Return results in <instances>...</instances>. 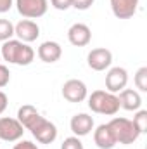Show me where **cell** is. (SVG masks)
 Instances as JSON below:
<instances>
[{
    "label": "cell",
    "mask_w": 147,
    "mask_h": 149,
    "mask_svg": "<svg viewBox=\"0 0 147 149\" xmlns=\"http://www.w3.org/2000/svg\"><path fill=\"white\" fill-rule=\"evenodd\" d=\"M94 142L99 149H112L116 146V139L107 123H102L94 130Z\"/></svg>",
    "instance_id": "2e32d148"
},
{
    "label": "cell",
    "mask_w": 147,
    "mask_h": 149,
    "mask_svg": "<svg viewBox=\"0 0 147 149\" xmlns=\"http://www.w3.org/2000/svg\"><path fill=\"white\" fill-rule=\"evenodd\" d=\"M133 81H135V87L140 92H147V66H142V68L137 70Z\"/></svg>",
    "instance_id": "ffe728a7"
},
{
    "label": "cell",
    "mask_w": 147,
    "mask_h": 149,
    "mask_svg": "<svg viewBox=\"0 0 147 149\" xmlns=\"http://www.w3.org/2000/svg\"><path fill=\"white\" fill-rule=\"evenodd\" d=\"M12 149H38V146L35 142H31V141H17V144H14V148Z\"/></svg>",
    "instance_id": "d4e9b609"
},
{
    "label": "cell",
    "mask_w": 147,
    "mask_h": 149,
    "mask_svg": "<svg viewBox=\"0 0 147 149\" xmlns=\"http://www.w3.org/2000/svg\"><path fill=\"white\" fill-rule=\"evenodd\" d=\"M61 149H85V148H83V142L80 141V137L73 135V137H68V139L62 141Z\"/></svg>",
    "instance_id": "44dd1931"
},
{
    "label": "cell",
    "mask_w": 147,
    "mask_h": 149,
    "mask_svg": "<svg viewBox=\"0 0 147 149\" xmlns=\"http://www.w3.org/2000/svg\"><path fill=\"white\" fill-rule=\"evenodd\" d=\"M30 132L40 144H52L57 139V127L52 121H49L47 118H43V116L35 123V127Z\"/></svg>",
    "instance_id": "8992f818"
},
{
    "label": "cell",
    "mask_w": 147,
    "mask_h": 149,
    "mask_svg": "<svg viewBox=\"0 0 147 149\" xmlns=\"http://www.w3.org/2000/svg\"><path fill=\"white\" fill-rule=\"evenodd\" d=\"M50 3L57 10H68L73 5V0H50Z\"/></svg>",
    "instance_id": "603a6c76"
},
{
    "label": "cell",
    "mask_w": 147,
    "mask_h": 149,
    "mask_svg": "<svg viewBox=\"0 0 147 149\" xmlns=\"http://www.w3.org/2000/svg\"><path fill=\"white\" fill-rule=\"evenodd\" d=\"M128 83V71L121 66H114L109 68V71L106 74V88L111 94H119L123 88H126Z\"/></svg>",
    "instance_id": "9c48e42d"
},
{
    "label": "cell",
    "mask_w": 147,
    "mask_h": 149,
    "mask_svg": "<svg viewBox=\"0 0 147 149\" xmlns=\"http://www.w3.org/2000/svg\"><path fill=\"white\" fill-rule=\"evenodd\" d=\"M107 125H109V128L112 130V135L116 139V144H125V146L133 144L139 139V135H140L139 130H137V127L133 125V121L128 120V118L114 116Z\"/></svg>",
    "instance_id": "3957f363"
},
{
    "label": "cell",
    "mask_w": 147,
    "mask_h": 149,
    "mask_svg": "<svg viewBox=\"0 0 147 149\" xmlns=\"http://www.w3.org/2000/svg\"><path fill=\"white\" fill-rule=\"evenodd\" d=\"M7 104H9V97L5 95V92L0 90V116H2V113L7 109Z\"/></svg>",
    "instance_id": "4316f807"
},
{
    "label": "cell",
    "mask_w": 147,
    "mask_h": 149,
    "mask_svg": "<svg viewBox=\"0 0 147 149\" xmlns=\"http://www.w3.org/2000/svg\"><path fill=\"white\" fill-rule=\"evenodd\" d=\"M111 10L118 19H130L135 16L140 0H109Z\"/></svg>",
    "instance_id": "7c38bea8"
},
{
    "label": "cell",
    "mask_w": 147,
    "mask_h": 149,
    "mask_svg": "<svg viewBox=\"0 0 147 149\" xmlns=\"http://www.w3.org/2000/svg\"><path fill=\"white\" fill-rule=\"evenodd\" d=\"M94 2L95 0H73V5L71 7L78 9V10H87V9H90L94 5Z\"/></svg>",
    "instance_id": "cb8c5ba5"
},
{
    "label": "cell",
    "mask_w": 147,
    "mask_h": 149,
    "mask_svg": "<svg viewBox=\"0 0 147 149\" xmlns=\"http://www.w3.org/2000/svg\"><path fill=\"white\" fill-rule=\"evenodd\" d=\"M119 99V106L126 111H139L140 106H142V97H140V92L139 90H133V88H123L118 95Z\"/></svg>",
    "instance_id": "9a60e30c"
},
{
    "label": "cell",
    "mask_w": 147,
    "mask_h": 149,
    "mask_svg": "<svg viewBox=\"0 0 147 149\" xmlns=\"http://www.w3.org/2000/svg\"><path fill=\"white\" fill-rule=\"evenodd\" d=\"M68 40L74 47H85L92 40V31L85 23H74L68 30Z\"/></svg>",
    "instance_id": "8fae6325"
},
{
    "label": "cell",
    "mask_w": 147,
    "mask_h": 149,
    "mask_svg": "<svg viewBox=\"0 0 147 149\" xmlns=\"http://www.w3.org/2000/svg\"><path fill=\"white\" fill-rule=\"evenodd\" d=\"M69 127L76 137H85L94 130V118L87 113H78L71 118Z\"/></svg>",
    "instance_id": "4fadbf2b"
},
{
    "label": "cell",
    "mask_w": 147,
    "mask_h": 149,
    "mask_svg": "<svg viewBox=\"0 0 147 149\" xmlns=\"http://www.w3.org/2000/svg\"><path fill=\"white\" fill-rule=\"evenodd\" d=\"M9 81H10V71H9V68L5 64H0V88L7 87Z\"/></svg>",
    "instance_id": "7402d4cb"
},
{
    "label": "cell",
    "mask_w": 147,
    "mask_h": 149,
    "mask_svg": "<svg viewBox=\"0 0 147 149\" xmlns=\"http://www.w3.org/2000/svg\"><path fill=\"white\" fill-rule=\"evenodd\" d=\"M40 118H42V114H40L38 109L35 106H31V104H24V106H21V108L17 109V120H19V123L24 127V130H31Z\"/></svg>",
    "instance_id": "e0dca14e"
},
{
    "label": "cell",
    "mask_w": 147,
    "mask_h": 149,
    "mask_svg": "<svg viewBox=\"0 0 147 149\" xmlns=\"http://www.w3.org/2000/svg\"><path fill=\"white\" fill-rule=\"evenodd\" d=\"M14 37V24L9 19H0V42H7Z\"/></svg>",
    "instance_id": "d6986e66"
},
{
    "label": "cell",
    "mask_w": 147,
    "mask_h": 149,
    "mask_svg": "<svg viewBox=\"0 0 147 149\" xmlns=\"http://www.w3.org/2000/svg\"><path fill=\"white\" fill-rule=\"evenodd\" d=\"M62 97L68 102H83L88 97V88L81 80L71 78L62 85Z\"/></svg>",
    "instance_id": "ba28073f"
},
{
    "label": "cell",
    "mask_w": 147,
    "mask_h": 149,
    "mask_svg": "<svg viewBox=\"0 0 147 149\" xmlns=\"http://www.w3.org/2000/svg\"><path fill=\"white\" fill-rule=\"evenodd\" d=\"M12 5H14V0H0V14L10 10Z\"/></svg>",
    "instance_id": "484cf974"
},
{
    "label": "cell",
    "mask_w": 147,
    "mask_h": 149,
    "mask_svg": "<svg viewBox=\"0 0 147 149\" xmlns=\"http://www.w3.org/2000/svg\"><path fill=\"white\" fill-rule=\"evenodd\" d=\"M38 57H40V61H43V63H47V64H52V63H55V61H59L61 59V56H62V47L57 43V42H54V40H47V42H43L40 47H38Z\"/></svg>",
    "instance_id": "5bb4252c"
},
{
    "label": "cell",
    "mask_w": 147,
    "mask_h": 149,
    "mask_svg": "<svg viewBox=\"0 0 147 149\" xmlns=\"http://www.w3.org/2000/svg\"><path fill=\"white\" fill-rule=\"evenodd\" d=\"M132 121L137 127L139 134H146L147 132V111L146 109H139V111L135 113V116H133Z\"/></svg>",
    "instance_id": "ac0fdd59"
},
{
    "label": "cell",
    "mask_w": 147,
    "mask_h": 149,
    "mask_svg": "<svg viewBox=\"0 0 147 149\" xmlns=\"http://www.w3.org/2000/svg\"><path fill=\"white\" fill-rule=\"evenodd\" d=\"M88 108L97 114L114 116L121 106L116 94H111L107 90H94L88 95Z\"/></svg>",
    "instance_id": "7a4b0ae2"
},
{
    "label": "cell",
    "mask_w": 147,
    "mask_h": 149,
    "mask_svg": "<svg viewBox=\"0 0 147 149\" xmlns=\"http://www.w3.org/2000/svg\"><path fill=\"white\" fill-rule=\"evenodd\" d=\"M87 63H88V68L94 70V71H106L111 68V63H112V52L106 47H97V49H92L87 56Z\"/></svg>",
    "instance_id": "52a82bcc"
},
{
    "label": "cell",
    "mask_w": 147,
    "mask_h": 149,
    "mask_svg": "<svg viewBox=\"0 0 147 149\" xmlns=\"http://www.w3.org/2000/svg\"><path fill=\"white\" fill-rule=\"evenodd\" d=\"M24 134V127L17 118L2 116L0 118V141L3 142H17Z\"/></svg>",
    "instance_id": "5b68a950"
},
{
    "label": "cell",
    "mask_w": 147,
    "mask_h": 149,
    "mask_svg": "<svg viewBox=\"0 0 147 149\" xmlns=\"http://www.w3.org/2000/svg\"><path fill=\"white\" fill-rule=\"evenodd\" d=\"M14 35L24 43H31L40 37V26L33 19H21L14 26Z\"/></svg>",
    "instance_id": "30bf717a"
},
{
    "label": "cell",
    "mask_w": 147,
    "mask_h": 149,
    "mask_svg": "<svg viewBox=\"0 0 147 149\" xmlns=\"http://www.w3.org/2000/svg\"><path fill=\"white\" fill-rule=\"evenodd\" d=\"M17 12L26 19H38L47 14L49 0H14Z\"/></svg>",
    "instance_id": "277c9868"
},
{
    "label": "cell",
    "mask_w": 147,
    "mask_h": 149,
    "mask_svg": "<svg viewBox=\"0 0 147 149\" xmlns=\"http://www.w3.org/2000/svg\"><path fill=\"white\" fill-rule=\"evenodd\" d=\"M0 56L3 57V61H7L9 64H17V66H28L33 63L35 59V50L21 42V40H7L3 42L2 45V50H0Z\"/></svg>",
    "instance_id": "6da1fadb"
}]
</instances>
